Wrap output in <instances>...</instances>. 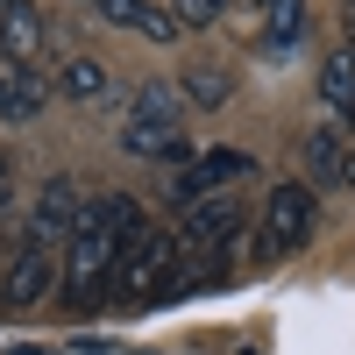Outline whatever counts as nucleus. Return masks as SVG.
Returning a JSON list of instances; mask_svg holds the SVG:
<instances>
[{"mask_svg":"<svg viewBox=\"0 0 355 355\" xmlns=\"http://www.w3.org/2000/svg\"><path fill=\"white\" fill-rule=\"evenodd\" d=\"M256 164H249V150H199L185 171H178L171 178V206H178V214H185V206H199V199H214V192H227L234 185V178H249Z\"/></svg>","mask_w":355,"mask_h":355,"instance_id":"39448f33","label":"nucleus"},{"mask_svg":"<svg viewBox=\"0 0 355 355\" xmlns=\"http://www.w3.org/2000/svg\"><path fill=\"white\" fill-rule=\"evenodd\" d=\"M100 8V21H114V28H150V0H93Z\"/></svg>","mask_w":355,"mask_h":355,"instance_id":"f3484780","label":"nucleus"},{"mask_svg":"<svg viewBox=\"0 0 355 355\" xmlns=\"http://www.w3.org/2000/svg\"><path fill=\"white\" fill-rule=\"evenodd\" d=\"M8 8H15V0H0V15H8Z\"/></svg>","mask_w":355,"mask_h":355,"instance_id":"412c9836","label":"nucleus"},{"mask_svg":"<svg viewBox=\"0 0 355 355\" xmlns=\"http://www.w3.org/2000/svg\"><path fill=\"white\" fill-rule=\"evenodd\" d=\"M142 36H150V43H178V36H185V21H178L171 8H150V28H142Z\"/></svg>","mask_w":355,"mask_h":355,"instance_id":"6ab92c4d","label":"nucleus"},{"mask_svg":"<svg viewBox=\"0 0 355 355\" xmlns=\"http://www.w3.org/2000/svg\"><path fill=\"white\" fill-rule=\"evenodd\" d=\"M171 15L185 21V28H214V21L227 15V0H171Z\"/></svg>","mask_w":355,"mask_h":355,"instance_id":"a211bd4d","label":"nucleus"},{"mask_svg":"<svg viewBox=\"0 0 355 355\" xmlns=\"http://www.w3.org/2000/svg\"><path fill=\"white\" fill-rule=\"evenodd\" d=\"M320 107L334 114H355V50H334L327 64H320Z\"/></svg>","mask_w":355,"mask_h":355,"instance_id":"ddd939ff","label":"nucleus"},{"mask_svg":"<svg viewBox=\"0 0 355 355\" xmlns=\"http://www.w3.org/2000/svg\"><path fill=\"white\" fill-rule=\"evenodd\" d=\"M306 171H313V185H341V178H348V135H341V121H320L306 135Z\"/></svg>","mask_w":355,"mask_h":355,"instance_id":"9b49d317","label":"nucleus"},{"mask_svg":"<svg viewBox=\"0 0 355 355\" xmlns=\"http://www.w3.org/2000/svg\"><path fill=\"white\" fill-rule=\"evenodd\" d=\"M178 277H185V242H178V234H135L107 291L128 299V306H150V299H171Z\"/></svg>","mask_w":355,"mask_h":355,"instance_id":"f03ea898","label":"nucleus"},{"mask_svg":"<svg viewBox=\"0 0 355 355\" xmlns=\"http://www.w3.org/2000/svg\"><path fill=\"white\" fill-rule=\"evenodd\" d=\"M135 234H150V220H142V206L128 192H107V199H85L78 227L64 234V299L71 306H93L100 291L114 284V270H121V256Z\"/></svg>","mask_w":355,"mask_h":355,"instance_id":"f257e3e1","label":"nucleus"},{"mask_svg":"<svg viewBox=\"0 0 355 355\" xmlns=\"http://www.w3.org/2000/svg\"><path fill=\"white\" fill-rule=\"evenodd\" d=\"M121 150L150 164H192V142L178 135V121H121Z\"/></svg>","mask_w":355,"mask_h":355,"instance_id":"6e6552de","label":"nucleus"},{"mask_svg":"<svg viewBox=\"0 0 355 355\" xmlns=\"http://www.w3.org/2000/svg\"><path fill=\"white\" fill-rule=\"evenodd\" d=\"M43 43H50L43 8H36V0H15V8L0 15V57H8V64H28V57H36Z\"/></svg>","mask_w":355,"mask_h":355,"instance_id":"9d476101","label":"nucleus"},{"mask_svg":"<svg viewBox=\"0 0 355 355\" xmlns=\"http://www.w3.org/2000/svg\"><path fill=\"white\" fill-rule=\"evenodd\" d=\"M242 220H249V214H242V192H214V199L185 206L171 234H178V242H185V249L199 256V249H227L234 234H242Z\"/></svg>","mask_w":355,"mask_h":355,"instance_id":"423d86ee","label":"nucleus"},{"mask_svg":"<svg viewBox=\"0 0 355 355\" xmlns=\"http://www.w3.org/2000/svg\"><path fill=\"white\" fill-rule=\"evenodd\" d=\"M313 185H277L270 199H263V256H299L313 242Z\"/></svg>","mask_w":355,"mask_h":355,"instance_id":"20e7f679","label":"nucleus"},{"mask_svg":"<svg viewBox=\"0 0 355 355\" xmlns=\"http://www.w3.org/2000/svg\"><path fill=\"white\" fill-rule=\"evenodd\" d=\"M306 43V0H270L263 8V57H291Z\"/></svg>","mask_w":355,"mask_h":355,"instance_id":"f8f14e48","label":"nucleus"},{"mask_svg":"<svg viewBox=\"0 0 355 355\" xmlns=\"http://www.w3.org/2000/svg\"><path fill=\"white\" fill-rule=\"evenodd\" d=\"M57 93H71V100H121L114 78H107V64H93V57H71V64L57 71Z\"/></svg>","mask_w":355,"mask_h":355,"instance_id":"2eb2a0df","label":"nucleus"},{"mask_svg":"<svg viewBox=\"0 0 355 355\" xmlns=\"http://www.w3.org/2000/svg\"><path fill=\"white\" fill-rule=\"evenodd\" d=\"M227 93H234V71H220V64H185V78H178L185 107H220Z\"/></svg>","mask_w":355,"mask_h":355,"instance_id":"4468645a","label":"nucleus"},{"mask_svg":"<svg viewBox=\"0 0 355 355\" xmlns=\"http://www.w3.org/2000/svg\"><path fill=\"white\" fill-rule=\"evenodd\" d=\"M348 157H355V135H348Z\"/></svg>","mask_w":355,"mask_h":355,"instance_id":"4be33fe9","label":"nucleus"},{"mask_svg":"<svg viewBox=\"0 0 355 355\" xmlns=\"http://www.w3.org/2000/svg\"><path fill=\"white\" fill-rule=\"evenodd\" d=\"M85 192L78 178H50V185L36 192V220H28V234H43V242H57V234H71L78 227V214H85Z\"/></svg>","mask_w":355,"mask_h":355,"instance_id":"0eeeda50","label":"nucleus"},{"mask_svg":"<svg viewBox=\"0 0 355 355\" xmlns=\"http://www.w3.org/2000/svg\"><path fill=\"white\" fill-rule=\"evenodd\" d=\"M57 284H64V249H50L43 234H28V242L8 256V270H0V306L8 313H36V306H50Z\"/></svg>","mask_w":355,"mask_h":355,"instance_id":"7ed1b4c3","label":"nucleus"},{"mask_svg":"<svg viewBox=\"0 0 355 355\" xmlns=\"http://www.w3.org/2000/svg\"><path fill=\"white\" fill-rule=\"evenodd\" d=\"M341 21H348V28H355V0H341Z\"/></svg>","mask_w":355,"mask_h":355,"instance_id":"aec40b11","label":"nucleus"},{"mask_svg":"<svg viewBox=\"0 0 355 355\" xmlns=\"http://www.w3.org/2000/svg\"><path fill=\"white\" fill-rule=\"evenodd\" d=\"M178 107H185V100H178V85H171V78H150V85L128 100V121H178Z\"/></svg>","mask_w":355,"mask_h":355,"instance_id":"dca6fc26","label":"nucleus"},{"mask_svg":"<svg viewBox=\"0 0 355 355\" xmlns=\"http://www.w3.org/2000/svg\"><path fill=\"white\" fill-rule=\"evenodd\" d=\"M43 100H50V78H36L28 64H0V121H36L43 114Z\"/></svg>","mask_w":355,"mask_h":355,"instance_id":"1a4fd4ad","label":"nucleus"},{"mask_svg":"<svg viewBox=\"0 0 355 355\" xmlns=\"http://www.w3.org/2000/svg\"><path fill=\"white\" fill-rule=\"evenodd\" d=\"M227 8H234V0H227ZM256 8H263V0H256Z\"/></svg>","mask_w":355,"mask_h":355,"instance_id":"5701e85b","label":"nucleus"}]
</instances>
